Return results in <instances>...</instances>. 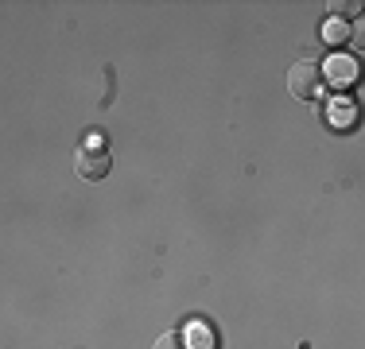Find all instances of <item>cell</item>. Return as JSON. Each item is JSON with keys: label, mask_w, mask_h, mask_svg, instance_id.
<instances>
[{"label": "cell", "mask_w": 365, "mask_h": 349, "mask_svg": "<svg viewBox=\"0 0 365 349\" xmlns=\"http://www.w3.org/2000/svg\"><path fill=\"white\" fill-rule=\"evenodd\" d=\"M155 349H182V334H179V330L160 334V338H155Z\"/></svg>", "instance_id": "obj_5"}, {"label": "cell", "mask_w": 365, "mask_h": 349, "mask_svg": "<svg viewBox=\"0 0 365 349\" xmlns=\"http://www.w3.org/2000/svg\"><path fill=\"white\" fill-rule=\"evenodd\" d=\"M74 171L82 174L86 182H98V179H106L109 174V152L101 144H82L78 147V155H74Z\"/></svg>", "instance_id": "obj_2"}, {"label": "cell", "mask_w": 365, "mask_h": 349, "mask_svg": "<svg viewBox=\"0 0 365 349\" xmlns=\"http://www.w3.org/2000/svg\"><path fill=\"white\" fill-rule=\"evenodd\" d=\"M288 90H292V98H299V101H315L319 90H323V70L315 63H295L288 70Z\"/></svg>", "instance_id": "obj_1"}, {"label": "cell", "mask_w": 365, "mask_h": 349, "mask_svg": "<svg viewBox=\"0 0 365 349\" xmlns=\"http://www.w3.org/2000/svg\"><path fill=\"white\" fill-rule=\"evenodd\" d=\"M330 82H354V63L350 58H334V63H330Z\"/></svg>", "instance_id": "obj_4"}, {"label": "cell", "mask_w": 365, "mask_h": 349, "mask_svg": "<svg viewBox=\"0 0 365 349\" xmlns=\"http://www.w3.org/2000/svg\"><path fill=\"white\" fill-rule=\"evenodd\" d=\"M327 8H330L334 16H358V12H361V4H358V0H350V4H327Z\"/></svg>", "instance_id": "obj_6"}, {"label": "cell", "mask_w": 365, "mask_h": 349, "mask_svg": "<svg viewBox=\"0 0 365 349\" xmlns=\"http://www.w3.org/2000/svg\"><path fill=\"white\" fill-rule=\"evenodd\" d=\"M327 35H330V43H346V24H330Z\"/></svg>", "instance_id": "obj_7"}, {"label": "cell", "mask_w": 365, "mask_h": 349, "mask_svg": "<svg viewBox=\"0 0 365 349\" xmlns=\"http://www.w3.org/2000/svg\"><path fill=\"white\" fill-rule=\"evenodd\" d=\"M182 345L187 349H218V338H214V330L206 326V322H190Z\"/></svg>", "instance_id": "obj_3"}]
</instances>
